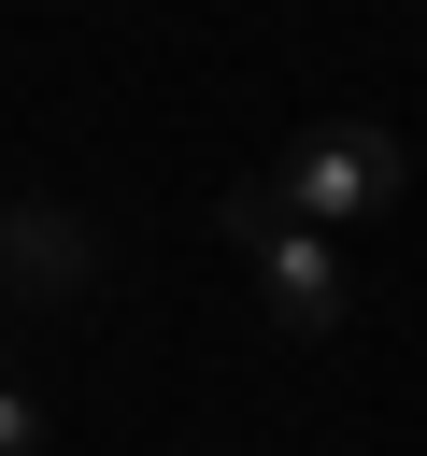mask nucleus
Instances as JSON below:
<instances>
[{
	"mask_svg": "<svg viewBox=\"0 0 427 456\" xmlns=\"http://www.w3.org/2000/svg\"><path fill=\"white\" fill-rule=\"evenodd\" d=\"M228 228H242V256H256L270 328H285V342H327V328H342V228H299L285 185H228Z\"/></svg>",
	"mask_w": 427,
	"mask_h": 456,
	"instance_id": "nucleus-1",
	"label": "nucleus"
},
{
	"mask_svg": "<svg viewBox=\"0 0 427 456\" xmlns=\"http://www.w3.org/2000/svg\"><path fill=\"white\" fill-rule=\"evenodd\" d=\"M399 128H370V114H342V128H313L299 157H285V214L299 228H370L384 200H399Z\"/></svg>",
	"mask_w": 427,
	"mask_h": 456,
	"instance_id": "nucleus-2",
	"label": "nucleus"
},
{
	"mask_svg": "<svg viewBox=\"0 0 427 456\" xmlns=\"http://www.w3.org/2000/svg\"><path fill=\"white\" fill-rule=\"evenodd\" d=\"M0 271L28 285V299H71L100 256H85V214H57V200H28V214H0Z\"/></svg>",
	"mask_w": 427,
	"mask_h": 456,
	"instance_id": "nucleus-3",
	"label": "nucleus"
},
{
	"mask_svg": "<svg viewBox=\"0 0 427 456\" xmlns=\"http://www.w3.org/2000/svg\"><path fill=\"white\" fill-rule=\"evenodd\" d=\"M0 456H43V413H28L14 385H0Z\"/></svg>",
	"mask_w": 427,
	"mask_h": 456,
	"instance_id": "nucleus-4",
	"label": "nucleus"
}]
</instances>
